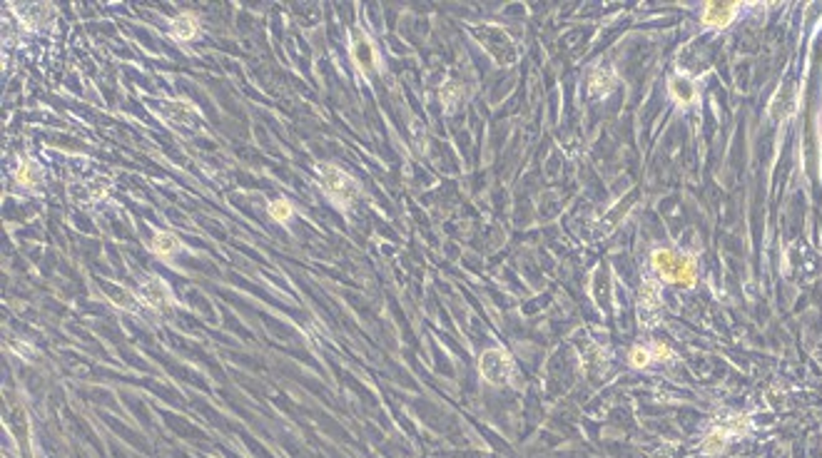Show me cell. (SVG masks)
Returning <instances> with one entry per match:
<instances>
[{
    "instance_id": "obj_19",
    "label": "cell",
    "mask_w": 822,
    "mask_h": 458,
    "mask_svg": "<svg viewBox=\"0 0 822 458\" xmlns=\"http://www.w3.org/2000/svg\"><path fill=\"white\" fill-rule=\"evenodd\" d=\"M650 358H653V354L648 351L645 346H636L631 351V366H636V369H643L645 363H650Z\"/></svg>"
},
{
    "instance_id": "obj_13",
    "label": "cell",
    "mask_w": 822,
    "mask_h": 458,
    "mask_svg": "<svg viewBox=\"0 0 822 458\" xmlns=\"http://www.w3.org/2000/svg\"><path fill=\"white\" fill-rule=\"evenodd\" d=\"M16 179H18V185H23V187H35L42 179V167L35 162V159H23L20 167H18V172H16Z\"/></svg>"
},
{
    "instance_id": "obj_4",
    "label": "cell",
    "mask_w": 822,
    "mask_h": 458,
    "mask_svg": "<svg viewBox=\"0 0 822 458\" xmlns=\"http://www.w3.org/2000/svg\"><path fill=\"white\" fill-rule=\"evenodd\" d=\"M481 45H484V48L496 58V63H501V65L513 63V60L518 58V50H516V45H513L511 35L504 32L501 28H486V30H481Z\"/></svg>"
},
{
    "instance_id": "obj_14",
    "label": "cell",
    "mask_w": 822,
    "mask_h": 458,
    "mask_svg": "<svg viewBox=\"0 0 822 458\" xmlns=\"http://www.w3.org/2000/svg\"><path fill=\"white\" fill-rule=\"evenodd\" d=\"M153 249L157 254H162V257H169V254H174L179 249V239L177 234L172 232H157L153 239Z\"/></svg>"
},
{
    "instance_id": "obj_6",
    "label": "cell",
    "mask_w": 822,
    "mask_h": 458,
    "mask_svg": "<svg viewBox=\"0 0 822 458\" xmlns=\"http://www.w3.org/2000/svg\"><path fill=\"white\" fill-rule=\"evenodd\" d=\"M352 58L357 63V68L362 70L364 75H371L379 65V58H376V50L371 45V40L367 35H357L352 40Z\"/></svg>"
},
{
    "instance_id": "obj_7",
    "label": "cell",
    "mask_w": 822,
    "mask_h": 458,
    "mask_svg": "<svg viewBox=\"0 0 822 458\" xmlns=\"http://www.w3.org/2000/svg\"><path fill=\"white\" fill-rule=\"evenodd\" d=\"M740 6L738 3H708L703 8V25L705 28H725L735 20Z\"/></svg>"
},
{
    "instance_id": "obj_18",
    "label": "cell",
    "mask_w": 822,
    "mask_h": 458,
    "mask_svg": "<svg viewBox=\"0 0 822 458\" xmlns=\"http://www.w3.org/2000/svg\"><path fill=\"white\" fill-rule=\"evenodd\" d=\"M269 215H272L277 222H287L292 217L290 202H287V200H274L272 205H269Z\"/></svg>"
},
{
    "instance_id": "obj_5",
    "label": "cell",
    "mask_w": 822,
    "mask_h": 458,
    "mask_svg": "<svg viewBox=\"0 0 822 458\" xmlns=\"http://www.w3.org/2000/svg\"><path fill=\"white\" fill-rule=\"evenodd\" d=\"M797 110V90L792 83H785L778 88V92L773 95V102H770V117H773L775 122H782V120H790L792 115H795Z\"/></svg>"
},
{
    "instance_id": "obj_8",
    "label": "cell",
    "mask_w": 822,
    "mask_h": 458,
    "mask_svg": "<svg viewBox=\"0 0 822 458\" xmlns=\"http://www.w3.org/2000/svg\"><path fill=\"white\" fill-rule=\"evenodd\" d=\"M658 311H660V287L658 282L645 279L643 287H641V322L645 324V319H648V327L655 324L658 322Z\"/></svg>"
},
{
    "instance_id": "obj_10",
    "label": "cell",
    "mask_w": 822,
    "mask_h": 458,
    "mask_svg": "<svg viewBox=\"0 0 822 458\" xmlns=\"http://www.w3.org/2000/svg\"><path fill=\"white\" fill-rule=\"evenodd\" d=\"M613 88H616V73L611 68H596L590 73L588 92L593 97H606Z\"/></svg>"
},
{
    "instance_id": "obj_17",
    "label": "cell",
    "mask_w": 822,
    "mask_h": 458,
    "mask_svg": "<svg viewBox=\"0 0 822 458\" xmlns=\"http://www.w3.org/2000/svg\"><path fill=\"white\" fill-rule=\"evenodd\" d=\"M105 291H107V294L115 296L112 301H115L117 306H127V309H135V299H132L130 291L120 289V287H112V284H107V287H105Z\"/></svg>"
},
{
    "instance_id": "obj_15",
    "label": "cell",
    "mask_w": 822,
    "mask_h": 458,
    "mask_svg": "<svg viewBox=\"0 0 822 458\" xmlns=\"http://www.w3.org/2000/svg\"><path fill=\"white\" fill-rule=\"evenodd\" d=\"M725 441H727L725 428H715V431H713L710 436L703 441V453H708V456H715V453L725 451Z\"/></svg>"
},
{
    "instance_id": "obj_1",
    "label": "cell",
    "mask_w": 822,
    "mask_h": 458,
    "mask_svg": "<svg viewBox=\"0 0 822 458\" xmlns=\"http://www.w3.org/2000/svg\"><path fill=\"white\" fill-rule=\"evenodd\" d=\"M650 262H653L655 272L660 274V279L668 282V284L688 287V289L696 284L698 264L693 257H683V254H675L670 249H655L650 254Z\"/></svg>"
},
{
    "instance_id": "obj_11",
    "label": "cell",
    "mask_w": 822,
    "mask_h": 458,
    "mask_svg": "<svg viewBox=\"0 0 822 458\" xmlns=\"http://www.w3.org/2000/svg\"><path fill=\"white\" fill-rule=\"evenodd\" d=\"M197 18L192 16V13H182V16H177L172 23H169V35L177 37V40H192V37L197 35Z\"/></svg>"
},
{
    "instance_id": "obj_9",
    "label": "cell",
    "mask_w": 822,
    "mask_h": 458,
    "mask_svg": "<svg viewBox=\"0 0 822 458\" xmlns=\"http://www.w3.org/2000/svg\"><path fill=\"white\" fill-rule=\"evenodd\" d=\"M140 296H143L145 304L155 306V309H162L172 301V294H169V287L165 284L160 277H150L148 282H143L140 287Z\"/></svg>"
},
{
    "instance_id": "obj_3",
    "label": "cell",
    "mask_w": 822,
    "mask_h": 458,
    "mask_svg": "<svg viewBox=\"0 0 822 458\" xmlns=\"http://www.w3.org/2000/svg\"><path fill=\"white\" fill-rule=\"evenodd\" d=\"M481 376H484L489 384L494 386H504L511 384L513 376H516V369H513V358L508 356L504 349H489V351L481 354Z\"/></svg>"
},
{
    "instance_id": "obj_2",
    "label": "cell",
    "mask_w": 822,
    "mask_h": 458,
    "mask_svg": "<svg viewBox=\"0 0 822 458\" xmlns=\"http://www.w3.org/2000/svg\"><path fill=\"white\" fill-rule=\"evenodd\" d=\"M319 185L339 207H349L359 197L357 179L339 169L337 164H319Z\"/></svg>"
},
{
    "instance_id": "obj_16",
    "label": "cell",
    "mask_w": 822,
    "mask_h": 458,
    "mask_svg": "<svg viewBox=\"0 0 822 458\" xmlns=\"http://www.w3.org/2000/svg\"><path fill=\"white\" fill-rule=\"evenodd\" d=\"M165 115H167L169 122H174V125H182V122H190L192 107L187 105V102H169V105H165Z\"/></svg>"
},
{
    "instance_id": "obj_20",
    "label": "cell",
    "mask_w": 822,
    "mask_h": 458,
    "mask_svg": "<svg viewBox=\"0 0 822 458\" xmlns=\"http://www.w3.org/2000/svg\"><path fill=\"white\" fill-rule=\"evenodd\" d=\"M653 358H658V361H670V358H673V351H670L668 346H665V344H653Z\"/></svg>"
},
{
    "instance_id": "obj_12",
    "label": "cell",
    "mask_w": 822,
    "mask_h": 458,
    "mask_svg": "<svg viewBox=\"0 0 822 458\" xmlns=\"http://www.w3.org/2000/svg\"><path fill=\"white\" fill-rule=\"evenodd\" d=\"M668 90H670V95H673L675 100H678V102H685V105L696 100V85H693V80H691V78L675 75V78H670Z\"/></svg>"
}]
</instances>
